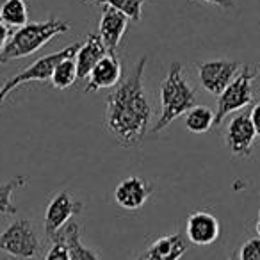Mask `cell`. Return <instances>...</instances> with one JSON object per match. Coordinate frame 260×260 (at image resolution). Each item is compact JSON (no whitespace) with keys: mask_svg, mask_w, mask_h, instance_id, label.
I'll list each match as a JSON object with an SVG mask.
<instances>
[{"mask_svg":"<svg viewBox=\"0 0 260 260\" xmlns=\"http://www.w3.org/2000/svg\"><path fill=\"white\" fill-rule=\"evenodd\" d=\"M256 73H258V75H260V64L256 66Z\"/></svg>","mask_w":260,"mask_h":260,"instance_id":"cell-29","label":"cell"},{"mask_svg":"<svg viewBox=\"0 0 260 260\" xmlns=\"http://www.w3.org/2000/svg\"><path fill=\"white\" fill-rule=\"evenodd\" d=\"M68 30L70 23L64 20L54 18V16H50L45 22H29L27 25L20 27L11 34L8 45L0 54V64L36 54L40 48L50 43V40H54L59 34L68 32Z\"/></svg>","mask_w":260,"mask_h":260,"instance_id":"cell-2","label":"cell"},{"mask_svg":"<svg viewBox=\"0 0 260 260\" xmlns=\"http://www.w3.org/2000/svg\"><path fill=\"white\" fill-rule=\"evenodd\" d=\"M216 112L207 105H194L191 111L185 112V126L192 134H203L214 126Z\"/></svg>","mask_w":260,"mask_h":260,"instance_id":"cell-18","label":"cell"},{"mask_svg":"<svg viewBox=\"0 0 260 260\" xmlns=\"http://www.w3.org/2000/svg\"><path fill=\"white\" fill-rule=\"evenodd\" d=\"M207 4H212V6H217L221 9H232V0H203Z\"/></svg>","mask_w":260,"mask_h":260,"instance_id":"cell-26","label":"cell"},{"mask_svg":"<svg viewBox=\"0 0 260 260\" xmlns=\"http://www.w3.org/2000/svg\"><path fill=\"white\" fill-rule=\"evenodd\" d=\"M258 219H260V210H258Z\"/></svg>","mask_w":260,"mask_h":260,"instance_id":"cell-30","label":"cell"},{"mask_svg":"<svg viewBox=\"0 0 260 260\" xmlns=\"http://www.w3.org/2000/svg\"><path fill=\"white\" fill-rule=\"evenodd\" d=\"M84 210V203L75 200L68 191H59L52 196L45 210V235L54 239L73 216H79Z\"/></svg>","mask_w":260,"mask_h":260,"instance_id":"cell-7","label":"cell"},{"mask_svg":"<svg viewBox=\"0 0 260 260\" xmlns=\"http://www.w3.org/2000/svg\"><path fill=\"white\" fill-rule=\"evenodd\" d=\"M146 62L148 57L143 55L132 73L107 94L105 126L123 148L138 145L148 132L152 121V107L143 84Z\"/></svg>","mask_w":260,"mask_h":260,"instance_id":"cell-1","label":"cell"},{"mask_svg":"<svg viewBox=\"0 0 260 260\" xmlns=\"http://www.w3.org/2000/svg\"><path fill=\"white\" fill-rule=\"evenodd\" d=\"M84 2H86V0H84Z\"/></svg>","mask_w":260,"mask_h":260,"instance_id":"cell-31","label":"cell"},{"mask_svg":"<svg viewBox=\"0 0 260 260\" xmlns=\"http://www.w3.org/2000/svg\"><path fill=\"white\" fill-rule=\"evenodd\" d=\"M249 119H251V123H253L255 134L260 138V102L256 105H253L251 112H249Z\"/></svg>","mask_w":260,"mask_h":260,"instance_id":"cell-24","label":"cell"},{"mask_svg":"<svg viewBox=\"0 0 260 260\" xmlns=\"http://www.w3.org/2000/svg\"><path fill=\"white\" fill-rule=\"evenodd\" d=\"M239 258L241 260H260V239L251 237L241 246L239 251Z\"/></svg>","mask_w":260,"mask_h":260,"instance_id":"cell-23","label":"cell"},{"mask_svg":"<svg viewBox=\"0 0 260 260\" xmlns=\"http://www.w3.org/2000/svg\"><path fill=\"white\" fill-rule=\"evenodd\" d=\"M105 55H107V50H105L100 36L94 32L87 34L84 43H80L75 57H73L75 59L77 77H79V80L87 79V75L93 72V68L105 57Z\"/></svg>","mask_w":260,"mask_h":260,"instance_id":"cell-15","label":"cell"},{"mask_svg":"<svg viewBox=\"0 0 260 260\" xmlns=\"http://www.w3.org/2000/svg\"><path fill=\"white\" fill-rule=\"evenodd\" d=\"M256 134L248 112H239L228 121L226 146L235 157H248L251 153Z\"/></svg>","mask_w":260,"mask_h":260,"instance_id":"cell-9","label":"cell"},{"mask_svg":"<svg viewBox=\"0 0 260 260\" xmlns=\"http://www.w3.org/2000/svg\"><path fill=\"white\" fill-rule=\"evenodd\" d=\"M255 232H256V237L260 239V219L256 221V224H255Z\"/></svg>","mask_w":260,"mask_h":260,"instance_id":"cell-27","label":"cell"},{"mask_svg":"<svg viewBox=\"0 0 260 260\" xmlns=\"http://www.w3.org/2000/svg\"><path fill=\"white\" fill-rule=\"evenodd\" d=\"M9 38H11V32H9V27L6 25V23L0 22V54H2V50H4L6 45H8Z\"/></svg>","mask_w":260,"mask_h":260,"instance_id":"cell-25","label":"cell"},{"mask_svg":"<svg viewBox=\"0 0 260 260\" xmlns=\"http://www.w3.org/2000/svg\"><path fill=\"white\" fill-rule=\"evenodd\" d=\"M40 248V235L25 217L11 221L0 234V251L11 260H32L38 256Z\"/></svg>","mask_w":260,"mask_h":260,"instance_id":"cell-4","label":"cell"},{"mask_svg":"<svg viewBox=\"0 0 260 260\" xmlns=\"http://www.w3.org/2000/svg\"><path fill=\"white\" fill-rule=\"evenodd\" d=\"M228 260H241V258H239V253H234V255H232Z\"/></svg>","mask_w":260,"mask_h":260,"instance_id":"cell-28","label":"cell"},{"mask_svg":"<svg viewBox=\"0 0 260 260\" xmlns=\"http://www.w3.org/2000/svg\"><path fill=\"white\" fill-rule=\"evenodd\" d=\"M61 234L66 241V246H68L70 260H100V256L93 249L82 244V241H80V228L77 223L70 221L61 230Z\"/></svg>","mask_w":260,"mask_h":260,"instance_id":"cell-16","label":"cell"},{"mask_svg":"<svg viewBox=\"0 0 260 260\" xmlns=\"http://www.w3.org/2000/svg\"><path fill=\"white\" fill-rule=\"evenodd\" d=\"M153 192V185L139 177H128L118 184L114 200L125 210H139Z\"/></svg>","mask_w":260,"mask_h":260,"instance_id":"cell-13","label":"cell"},{"mask_svg":"<svg viewBox=\"0 0 260 260\" xmlns=\"http://www.w3.org/2000/svg\"><path fill=\"white\" fill-rule=\"evenodd\" d=\"M187 246L189 241L185 234L175 232L153 241L136 260H180L187 251Z\"/></svg>","mask_w":260,"mask_h":260,"instance_id":"cell-12","label":"cell"},{"mask_svg":"<svg viewBox=\"0 0 260 260\" xmlns=\"http://www.w3.org/2000/svg\"><path fill=\"white\" fill-rule=\"evenodd\" d=\"M75 80H79V77H77L75 59L66 57L55 66L50 82H52V87H54V89H66V87L73 86Z\"/></svg>","mask_w":260,"mask_h":260,"instance_id":"cell-20","label":"cell"},{"mask_svg":"<svg viewBox=\"0 0 260 260\" xmlns=\"http://www.w3.org/2000/svg\"><path fill=\"white\" fill-rule=\"evenodd\" d=\"M80 43H73L70 47L62 48L59 52H54V54H48L40 57L38 61H34L30 66H27L25 70H22L20 73H16L15 77L6 80L2 86H0V105L4 104L6 98L16 89L22 84H29V82H47V80L52 79V73H54L55 66L66 57H75L77 50H79Z\"/></svg>","mask_w":260,"mask_h":260,"instance_id":"cell-5","label":"cell"},{"mask_svg":"<svg viewBox=\"0 0 260 260\" xmlns=\"http://www.w3.org/2000/svg\"><path fill=\"white\" fill-rule=\"evenodd\" d=\"M121 79V62L116 55H105L87 75V84L84 93H96L105 87H114Z\"/></svg>","mask_w":260,"mask_h":260,"instance_id":"cell-14","label":"cell"},{"mask_svg":"<svg viewBox=\"0 0 260 260\" xmlns=\"http://www.w3.org/2000/svg\"><path fill=\"white\" fill-rule=\"evenodd\" d=\"M27 182H29V178L25 175H18L9 182L0 184V214L2 216H16L18 209L13 203V192L20 187H25Z\"/></svg>","mask_w":260,"mask_h":260,"instance_id":"cell-19","label":"cell"},{"mask_svg":"<svg viewBox=\"0 0 260 260\" xmlns=\"http://www.w3.org/2000/svg\"><path fill=\"white\" fill-rule=\"evenodd\" d=\"M255 77L256 72H253L251 66L249 64L242 66L241 72L234 79V82L217 98V111H216V118H214V125L216 126L221 125L226 116H230L235 111H241L248 104H251Z\"/></svg>","mask_w":260,"mask_h":260,"instance_id":"cell-6","label":"cell"},{"mask_svg":"<svg viewBox=\"0 0 260 260\" xmlns=\"http://www.w3.org/2000/svg\"><path fill=\"white\" fill-rule=\"evenodd\" d=\"M242 64L235 61H207L198 64V77L200 84L210 94L219 96L237 77Z\"/></svg>","mask_w":260,"mask_h":260,"instance_id":"cell-8","label":"cell"},{"mask_svg":"<svg viewBox=\"0 0 260 260\" xmlns=\"http://www.w3.org/2000/svg\"><path fill=\"white\" fill-rule=\"evenodd\" d=\"M0 22L8 27H20L29 23V8L25 0H4L0 6Z\"/></svg>","mask_w":260,"mask_h":260,"instance_id":"cell-17","label":"cell"},{"mask_svg":"<svg viewBox=\"0 0 260 260\" xmlns=\"http://www.w3.org/2000/svg\"><path fill=\"white\" fill-rule=\"evenodd\" d=\"M45 260H70L68 246H66V241H64V237H62L61 232L52 239V248L48 249Z\"/></svg>","mask_w":260,"mask_h":260,"instance_id":"cell-22","label":"cell"},{"mask_svg":"<svg viewBox=\"0 0 260 260\" xmlns=\"http://www.w3.org/2000/svg\"><path fill=\"white\" fill-rule=\"evenodd\" d=\"M194 105V89L184 79L182 64L178 61L171 62L166 79L160 84V116L155 121V126L152 128V132L157 134V132L164 130L170 123H173L182 114L191 111Z\"/></svg>","mask_w":260,"mask_h":260,"instance_id":"cell-3","label":"cell"},{"mask_svg":"<svg viewBox=\"0 0 260 260\" xmlns=\"http://www.w3.org/2000/svg\"><path fill=\"white\" fill-rule=\"evenodd\" d=\"M130 20L125 15L112 8H104L100 23H98V36L104 43L109 55H116V50L119 47V41L123 40L128 27Z\"/></svg>","mask_w":260,"mask_h":260,"instance_id":"cell-11","label":"cell"},{"mask_svg":"<svg viewBox=\"0 0 260 260\" xmlns=\"http://www.w3.org/2000/svg\"><path fill=\"white\" fill-rule=\"evenodd\" d=\"M94 4H100L104 8H112L125 15L130 22H139L143 16V6L146 0H93Z\"/></svg>","mask_w":260,"mask_h":260,"instance_id":"cell-21","label":"cell"},{"mask_svg":"<svg viewBox=\"0 0 260 260\" xmlns=\"http://www.w3.org/2000/svg\"><path fill=\"white\" fill-rule=\"evenodd\" d=\"M185 237L191 244L209 246L219 237V221L214 214L207 210H196L187 217Z\"/></svg>","mask_w":260,"mask_h":260,"instance_id":"cell-10","label":"cell"}]
</instances>
